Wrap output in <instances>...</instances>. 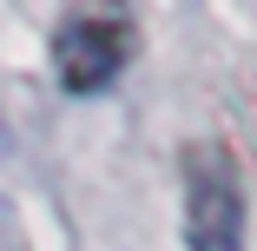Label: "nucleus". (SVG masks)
I'll use <instances>...</instances> for the list:
<instances>
[{
	"label": "nucleus",
	"instance_id": "nucleus-1",
	"mask_svg": "<svg viewBox=\"0 0 257 251\" xmlns=\"http://www.w3.org/2000/svg\"><path fill=\"white\" fill-rule=\"evenodd\" d=\"M185 251H244V179L231 145H185Z\"/></svg>",
	"mask_w": 257,
	"mask_h": 251
},
{
	"label": "nucleus",
	"instance_id": "nucleus-2",
	"mask_svg": "<svg viewBox=\"0 0 257 251\" xmlns=\"http://www.w3.org/2000/svg\"><path fill=\"white\" fill-rule=\"evenodd\" d=\"M132 46H139V27L125 14H106V7H79L53 27V79L66 93H106L125 60H132Z\"/></svg>",
	"mask_w": 257,
	"mask_h": 251
},
{
	"label": "nucleus",
	"instance_id": "nucleus-3",
	"mask_svg": "<svg viewBox=\"0 0 257 251\" xmlns=\"http://www.w3.org/2000/svg\"><path fill=\"white\" fill-rule=\"evenodd\" d=\"M0 251H27V225H20V212L0 198Z\"/></svg>",
	"mask_w": 257,
	"mask_h": 251
}]
</instances>
